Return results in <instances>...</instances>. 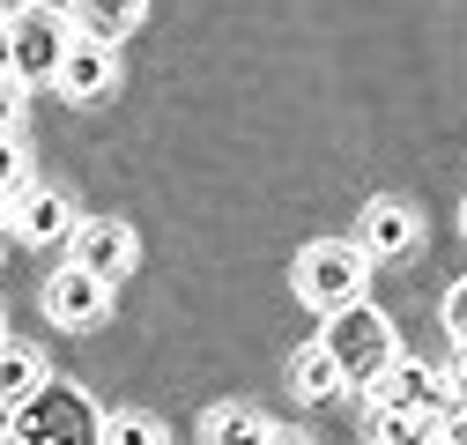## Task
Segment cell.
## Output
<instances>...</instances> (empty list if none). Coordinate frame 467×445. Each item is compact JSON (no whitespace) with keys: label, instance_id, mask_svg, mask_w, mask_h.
Listing matches in <instances>:
<instances>
[{"label":"cell","instance_id":"1","mask_svg":"<svg viewBox=\"0 0 467 445\" xmlns=\"http://www.w3.org/2000/svg\"><path fill=\"white\" fill-rule=\"evenodd\" d=\"M8 438H16V445H104V416L89 409L82 386L45 378L37 394L8 416Z\"/></svg>","mask_w":467,"mask_h":445},{"label":"cell","instance_id":"2","mask_svg":"<svg viewBox=\"0 0 467 445\" xmlns=\"http://www.w3.org/2000/svg\"><path fill=\"white\" fill-rule=\"evenodd\" d=\"M319 349L341 364V378L348 386H371L400 349H393V326H386V312H371V305H348V312H334L327 319V334H319Z\"/></svg>","mask_w":467,"mask_h":445},{"label":"cell","instance_id":"3","mask_svg":"<svg viewBox=\"0 0 467 445\" xmlns=\"http://www.w3.org/2000/svg\"><path fill=\"white\" fill-rule=\"evenodd\" d=\"M364 274H371V260L357 253V238H327L297 260V297L319 312H348V305H364Z\"/></svg>","mask_w":467,"mask_h":445},{"label":"cell","instance_id":"4","mask_svg":"<svg viewBox=\"0 0 467 445\" xmlns=\"http://www.w3.org/2000/svg\"><path fill=\"white\" fill-rule=\"evenodd\" d=\"M8 45H16V82L30 89V82H52V75H60L75 30H67V16H52V8H16V16H8Z\"/></svg>","mask_w":467,"mask_h":445},{"label":"cell","instance_id":"5","mask_svg":"<svg viewBox=\"0 0 467 445\" xmlns=\"http://www.w3.org/2000/svg\"><path fill=\"white\" fill-rule=\"evenodd\" d=\"M67 260L82 274H97V283H119V274L134 267V231L111 222V215H97V222H82V231L67 238Z\"/></svg>","mask_w":467,"mask_h":445},{"label":"cell","instance_id":"6","mask_svg":"<svg viewBox=\"0 0 467 445\" xmlns=\"http://www.w3.org/2000/svg\"><path fill=\"white\" fill-rule=\"evenodd\" d=\"M45 312L52 319H60V326H97L104 312H111V283H97V274H82L75 260L60 267V274H52V283H45Z\"/></svg>","mask_w":467,"mask_h":445},{"label":"cell","instance_id":"7","mask_svg":"<svg viewBox=\"0 0 467 445\" xmlns=\"http://www.w3.org/2000/svg\"><path fill=\"white\" fill-rule=\"evenodd\" d=\"M52 82H60V97H75V104H97L111 82H119V45H89V37H75Z\"/></svg>","mask_w":467,"mask_h":445},{"label":"cell","instance_id":"8","mask_svg":"<svg viewBox=\"0 0 467 445\" xmlns=\"http://www.w3.org/2000/svg\"><path fill=\"white\" fill-rule=\"evenodd\" d=\"M75 231H82L75 201H60L52 186H23V193H16V238H30V245H60V238H75Z\"/></svg>","mask_w":467,"mask_h":445},{"label":"cell","instance_id":"9","mask_svg":"<svg viewBox=\"0 0 467 445\" xmlns=\"http://www.w3.org/2000/svg\"><path fill=\"white\" fill-rule=\"evenodd\" d=\"M408 245H416V215H408L400 201H379V208L364 215V231H357V253H364V260H400Z\"/></svg>","mask_w":467,"mask_h":445},{"label":"cell","instance_id":"10","mask_svg":"<svg viewBox=\"0 0 467 445\" xmlns=\"http://www.w3.org/2000/svg\"><path fill=\"white\" fill-rule=\"evenodd\" d=\"M67 23H75V37H89V45H119V37L141 23V0H75Z\"/></svg>","mask_w":467,"mask_h":445},{"label":"cell","instance_id":"11","mask_svg":"<svg viewBox=\"0 0 467 445\" xmlns=\"http://www.w3.org/2000/svg\"><path fill=\"white\" fill-rule=\"evenodd\" d=\"M37 386H45V357L30 342H0V416H16Z\"/></svg>","mask_w":467,"mask_h":445},{"label":"cell","instance_id":"12","mask_svg":"<svg viewBox=\"0 0 467 445\" xmlns=\"http://www.w3.org/2000/svg\"><path fill=\"white\" fill-rule=\"evenodd\" d=\"M289 386H297V401H334L348 378H341V364L312 342V349H297V357H289Z\"/></svg>","mask_w":467,"mask_h":445},{"label":"cell","instance_id":"13","mask_svg":"<svg viewBox=\"0 0 467 445\" xmlns=\"http://www.w3.org/2000/svg\"><path fill=\"white\" fill-rule=\"evenodd\" d=\"M416 371H423L416 357H393V364H386L371 386H357V394H364L379 416H386V409H408V401H416Z\"/></svg>","mask_w":467,"mask_h":445},{"label":"cell","instance_id":"14","mask_svg":"<svg viewBox=\"0 0 467 445\" xmlns=\"http://www.w3.org/2000/svg\"><path fill=\"white\" fill-rule=\"evenodd\" d=\"M260 438H267L260 409H215L208 416V445H260Z\"/></svg>","mask_w":467,"mask_h":445},{"label":"cell","instance_id":"15","mask_svg":"<svg viewBox=\"0 0 467 445\" xmlns=\"http://www.w3.org/2000/svg\"><path fill=\"white\" fill-rule=\"evenodd\" d=\"M438 430H445V423H431V416H416V409H386V416H379V445H438Z\"/></svg>","mask_w":467,"mask_h":445},{"label":"cell","instance_id":"16","mask_svg":"<svg viewBox=\"0 0 467 445\" xmlns=\"http://www.w3.org/2000/svg\"><path fill=\"white\" fill-rule=\"evenodd\" d=\"M30 186V156H23V141H0V193H23Z\"/></svg>","mask_w":467,"mask_h":445},{"label":"cell","instance_id":"17","mask_svg":"<svg viewBox=\"0 0 467 445\" xmlns=\"http://www.w3.org/2000/svg\"><path fill=\"white\" fill-rule=\"evenodd\" d=\"M23 127V82H0V141H16Z\"/></svg>","mask_w":467,"mask_h":445},{"label":"cell","instance_id":"18","mask_svg":"<svg viewBox=\"0 0 467 445\" xmlns=\"http://www.w3.org/2000/svg\"><path fill=\"white\" fill-rule=\"evenodd\" d=\"M445 326H452V342L467 349V283H460V290L445 297Z\"/></svg>","mask_w":467,"mask_h":445},{"label":"cell","instance_id":"19","mask_svg":"<svg viewBox=\"0 0 467 445\" xmlns=\"http://www.w3.org/2000/svg\"><path fill=\"white\" fill-rule=\"evenodd\" d=\"M445 386H452V401H460V409H467V349H460V357H452V371H445Z\"/></svg>","mask_w":467,"mask_h":445},{"label":"cell","instance_id":"20","mask_svg":"<svg viewBox=\"0 0 467 445\" xmlns=\"http://www.w3.org/2000/svg\"><path fill=\"white\" fill-rule=\"evenodd\" d=\"M0 82H16V45H8V23H0Z\"/></svg>","mask_w":467,"mask_h":445},{"label":"cell","instance_id":"21","mask_svg":"<svg viewBox=\"0 0 467 445\" xmlns=\"http://www.w3.org/2000/svg\"><path fill=\"white\" fill-rule=\"evenodd\" d=\"M438 445H467V409H460V416H452V423L438 430Z\"/></svg>","mask_w":467,"mask_h":445},{"label":"cell","instance_id":"22","mask_svg":"<svg viewBox=\"0 0 467 445\" xmlns=\"http://www.w3.org/2000/svg\"><path fill=\"white\" fill-rule=\"evenodd\" d=\"M260 445H305V438H297V430H275V423H267V438H260Z\"/></svg>","mask_w":467,"mask_h":445},{"label":"cell","instance_id":"23","mask_svg":"<svg viewBox=\"0 0 467 445\" xmlns=\"http://www.w3.org/2000/svg\"><path fill=\"white\" fill-rule=\"evenodd\" d=\"M0 231H16V193H0Z\"/></svg>","mask_w":467,"mask_h":445},{"label":"cell","instance_id":"24","mask_svg":"<svg viewBox=\"0 0 467 445\" xmlns=\"http://www.w3.org/2000/svg\"><path fill=\"white\" fill-rule=\"evenodd\" d=\"M37 8H52V16H67V8H75V0H37Z\"/></svg>","mask_w":467,"mask_h":445},{"label":"cell","instance_id":"25","mask_svg":"<svg viewBox=\"0 0 467 445\" xmlns=\"http://www.w3.org/2000/svg\"><path fill=\"white\" fill-rule=\"evenodd\" d=\"M0 8H8V16H16V8H23V0H0Z\"/></svg>","mask_w":467,"mask_h":445},{"label":"cell","instance_id":"26","mask_svg":"<svg viewBox=\"0 0 467 445\" xmlns=\"http://www.w3.org/2000/svg\"><path fill=\"white\" fill-rule=\"evenodd\" d=\"M460 231H467V208H460Z\"/></svg>","mask_w":467,"mask_h":445},{"label":"cell","instance_id":"27","mask_svg":"<svg viewBox=\"0 0 467 445\" xmlns=\"http://www.w3.org/2000/svg\"><path fill=\"white\" fill-rule=\"evenodd\" d=\"M0 23H8V8H0Z\"/></svg>","mask_w":467,"mask_h":445},{"label":"cell","instance_id":"28","mask_svg":"<svg viewBox=\"0 0 467 445\" xmlns=\"http://www.w3.org/2000/svg\"><path fill=\"white\" fill-rule=\"evenodd\" d=\"M0 445H16V438H0Z\"/></svg>","mask_w":467,"mask_h":445}]
</instances>
